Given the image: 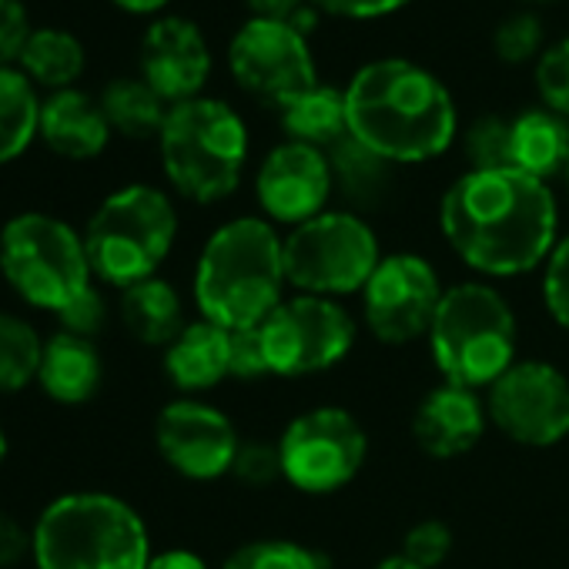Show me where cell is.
I'll use <instances>...</instances> for the list:
<instances>
[{"label":"cell","instance_id":"obj_1","mask_svg":"<svg viewBox=\"0 0 569 569\" xmlns=\"http://www.w3.org/2000/svg\"><path fill=\"white\" fill-rule=\"evenodd\" d=\"M439 221L452 251L492 278L532 271L556 248V198L516 168L466 171L442 194Z\"/></svg>","mask_w":569,"mask_h":569},{"label":"cell","instance_id":"obj_2","mask_svg":"<svg viewBox=\"0 0 569 569\" xmlns=\"http://www.w3.org/2000/svg\"><path fill=\"white\" fill-rule=\"evenodd\" d=\"M349 134L392 164H419L449 151L456 104L449 88L416 61L382 58L346 88Z\"/></svg>","mask_w":569,"mask_h":569},{"label":"cell","instance_id":"obj_3","mask_svg":"<svg viewBox=\"0 0 569 569\" xmlns=\"http://www.w3.org/2000/svg\"><path fill=\"white\" fill-rule=\"evenodd\" d=\"M284 284V241L264 218L221 224L194 264L198 312L228 332L258 329L281 306Z\"/></svg>","mask_w":569,"mask_h":569},{"label":"cell","instance_id":"obj_4","mask_svg":"<svg viewBox=\"0 0 569 569\" xmlns=\"http://www.w3.org/2000/svg\"><path fill=\"white\" fill-rule=\"evenodd\" d=\"M31 529L38 569H148L151 562L144 519L111 492H64Z\"/></svg>","mask_w":569,"mask_h":569},{"label":"cell","instance_id":"obj_5","mask_svg":"<svg viewBox=\"0 0 569 569\" xmlns=\"http://www.w3.org/2000/svg\"><path fill=\"white\" fill-rule=\"evenodd\" d=\"M158 148L171 188L188 201L214 204L241 181L248 161V128L224 101L194 98L168 111Z\"/></svg>","mask_w":569,"mask_h":569},{"label":"cell","instance_id":"obj_6","mask_svg":"<svg viewBox=\"0 0 569 569\" xmlns=\"http://www.w3.org/2000/svg\"><path fill=\"white\" fill-rule=\"evenodd\" d=\"M91 271L111 289L154 278L178 238V211L161 188L128 184L108 194L84 224Z\"/></svg>","mask_w":569,"mask_h":569},{"label":"cell","instance_id":"obj_7","mask_svg":"<svg viewBox=\"0 0 569 569\" xmlns=\"http://www.w3.org/2000/svg\"><path fill=\"white\" fill-rule=\"evenodd\" d=\"M429 346L446 382L476 392L516 366V316L489 284H452L432 319Z\"/></svg>","mask_w":569,"mask_h":569},{"label":"cell","instance_id":"obj_8","mask_svg":"<svg viewBox=\"0 0 569 569\" xmlns=\"http://www.w3.org/2000/svg\"><path fill=\"white\" fill-rule=\"evenodd\" d=\"M0 274L21 302L51 316L94 284L84 234L48 211H21L0 228Z\"/></svg>","mask_w":569,"mask_h":569},{"label":"cell","instance_id":"obj_9","mask_svg":"<svg viewBox=\"0 0 569 569\" xmlns=\"http://www.w3.org/2000/svg\"><path fill=\"white\" fill-rule=\"evenodd\" d=\"M379 261L376 231L352 211H322L284 238V278L302 296H352Z\"/></svg>","mask_w":569,"mask_h":569},{"label":"cell","instance_id":"obj_10","mask_svg":"<svg viewBox=\"0 0 569 569\" xmlns=\"http://www.w3.org/2000/svg\"><path fill=\"white\" fill-rule=\"evenodd\" d=\"M278 456L284 482H292L299 492L326 496L359 476L369 456V439L352 412L319 406L289 422L278 439Z\"/></svg>","mask_w":569,"mask_h":569},{"label":"cell","instance_id":"obj_11","mask_svg":"<svg viewBox=\"0 0 569 569\" xmlns=\"http://www.w3.org/2000/svg\"><path fill=\"white\" fill-rule=\"evenodd\" d=\"M258 329L268 369L284 379H302L339 366L356 342L352 316L326 296H296L281 302Z\"/></svg>","mask_w":569,"mask_h":569},{"label":"cell","instance_id":"obj_12","mask_svg":"<svg viewBox=\"0 0 569 569\" xmlns=\"http://www.w3.org/2000/svg\"><path fill=\"white\" fill-rule=\"evenodd\" d=\"M228 68L241 91L274 108L319 84L309 38L289 21H244L228 44Z\"/></svg>","mask_w":569,"mask_h":569},{"label":"cell","instance_id":"obj_13","mask_svg":"<svg viewBox=\"0 0 569 569\" xmlns=\"http://www.w3.org/2000/svg\"><path fill=\"white\" fill-rule=\"evenodd\" d=\"M492 426L532 449L556 446L569 436V379L549 362H516L489 386Z\"/></svg>","mask_w":569,"mask_h":569},{"label":"cell","instance_id":"obj_14","mask_svg":"<svg viewBox=\"0 0 569 569\" xmlns=\"http://www.w3.org/2000/svg\"><path fill=\"white\" fill-rule=\"evenodd\" d=\"M369 332L386 346H406L429 336L446 289L436 268L419 254H389L362 289Z\"/></svg>","mask_w":569,"mask_h":569},{"label":"cell","instance_id":"obj_15","mask_svg":"<svg viewBox=\"0 0 569 569\" xmlns=\"http://www.w3.org/2000/svg\"><path fill=\"white\" fill-rule=\"evenodd\" d=\"M154 442L161 459L184 479L208 482L231 472L241 439L231 419L198 399H174L158 412Z\"/></svg>","mask_w":569,"mask_h":569},{"label":"cell","instance_id":"obj_16","mask_svg":"<svg viewBox=\"0 0 569 569\" xmlns=\"http://www.w3.org/2000/svg\"><path fill=\"white\" fill-rule=\"evenodd\" d=\"M336 191L329 154L299 141L271 148L258 168L254 194L261 211L281 224H306L319 218Z\"/></svg>","mask_w":569,"mask_h":569},{"label":"cell","instance_id":"obj_17","mask_svg":"<svg viewBox=\"0 0 569 569\" xmlns=\"http://www.w3.org/2000/svg\"><path fill=\"white\" fill-rule=\"evenodd\" d=\"M211 74V51L198 24L161 18L141 41V81H148L171 108L194 101Z\"/></svg>","mask_w":569,"mask_h":569},{"label":"cell","instance_id":"obj_18","mask_svg":"<svg viewBox=\"0 0 569 569\" xmlns=\"http://www.w3.org/2000/svg\"><path fill=\"white\" fill-rule=\"evenodd\" d=\"M486 419L489 409L472 389L446 382L419 402L412 416V436L432 459H456L479 446Z\"/></svg>","mask_w":569,"mask_h":569},{"label":"cell","instance_id":"obj_19","mask_svg":"<svg viewBox=\"0 0 569 569\" xmlns=\"http://www.w3.org/2000/svg\"><path fill=\"white\" fill-rule=\"evenodd\" d=\"M44 144L71 161L98 158L111 141V124L104 118L101 101L88 98L84 91H54L41 104V131Z\"/></svg>","mask_w":569,"mask_h":569},{"label":"cell","instance_id":"obj_20","mask_svg":"<svg viewBox=\"0 0 569 569\" xmlns=\"http://www.w3.org/2000/svg\"><path fill=\"white\" fill-rule=\"evenodd\" d=\"M101 379H104V362L91 339H81L61 329L44 339L38 386L51 402L84 406L98 396Z\"/></svg>","mask_w":569,"mask_h":569},{"label":"cell","instance_id":"obj_21","mask_svg":"<svg viewBox=\"0 0 569 569\" xmlns=\"http://www.w3.org/2000/svg\"><path fill=\"white\" fill-rule=\"evenodd\" d=\"M164 372L181 392H208L231 376V332L198 319L164 349Z\"/></svg>","mask_w":569,"mask_h":569},{"label":"cell","instance_id":"obj_22","mask_svg":"<svg viewBox=\"0 0 569 569\" xmlns=\"http://www.w3.org/2000/svg\"><path fill=\"white\" fill-rule=\"evenodd\" d=\"M509 168L549 181L569 171V118L532 108L509 124Z\"/></svg>","mask_w":569,"mask_h":569},{"label":"cell","instance_id":"obj_23","mask_svg":"<svg viewBox=\"0 0 569 569\" xmlns=\"http://www.w3.org/2000/svg\"><path fill=\"white\" fill-rule=\"evenodd\" d=\"M121 322L141 346H171L184 322V306L174 284L164 278H144L121 292Z\"/></svg>","mask_w":569,"mask_h":569},{"label":"cell","instance_id":"obj_24","mask_svg":"<svg viewBox=\"0 0 569 569\" xmlns=\"http://www.w3.org/2000/svg\"><path fill=\"white\" fill-rule=\"evenodd\" d=\"M281 128L289 141L329 151L349 134V108H346V91L332 84H316L292 98L289 104L278 108Z\"/></svg>","mask_w":569,"mask_h":569},{"label":"cell","instance_id":"obj_25","mask_svg":"<svg viewBox=\"0 0 569 569\" xmlns=\"http://www.w3.org/2000/svg\"><path fill=\"white\" fill-rule=\"evenodd\" d=\"M326 154L332 164L336 191L352 208H379L386 201L392 188V161H386L382 154H376L369 144H362L352 134H346Z\"/></svg>","mask_w":569,"mask_h":569},{"label":"cell","instance_id":"obj_26","mask_svg":"<svg viewBox=\"0 0 569 569\" xmlns=\"http://www.w3.org/2000/svg\"><path fill=\"white\" fill-rule=\"evenodd\" d=\"M101 108H104L111 131L134 138V141L158 138L171 111V104L148 81H134V78L111 81L101 94Z\"/></svg>","mask_w":569,"mask_h":569},{"label":"cell","instance_id":"obj_27","mask_svg":"<svg viewBox=\"0 0 569 569\" xmlns=\"http://www.w3.org/2000/svg\"><path fill=\"white\" fill-rule=\"evenodd\" d=\"M41 131V101L24 71L0 68V164L21 158Z\"/></svg>","mask_w":569,"mask_h":569},{"label":"cell","instance_id":"obj_28","mask_svg":"<svg viewBox=\"0 0 569 569\" xmlns=\"http://www.w3.org/2000/svg\"><path fill=\"white\" fill-rule=\"evenodd\" d=\"M21 68L31 84L68 91L84 71V48L68 31L41 28V31H31V38L21 51Z\"/></svg>","mask_w":569,"mask_h":569},{"label":"cell","instance_id":"obj_29","mask_svg":"<svg viewBox=\"0 0 569 569\" xmlns=\"http://www.w3.org/2000/svg\"><path fill=\"white\" fill-rule=\"evenodd\" d=\"M44 339L41 332L11 312H0V396H11L38 382Z\"/></svg>","mask_w":569,"mask_h":569},{"label":"cell","instance_id":"obj_30","mask_svg":"<svg viewBox=\"0 0 569 569\" xmlns=\"http://www.w3.org/2000/svg\"><path fill=\"white\" fill-rule=\"evenodd\" d=\"M221 569H329V559L292 539H254L238 546Z\"/></svg>","mask_w":569,"mask_h":569},{"label":"cell","instance_id":"obj_31","mask_svg":"<svg viewBox=\"0 0 569 569\" xmlns=\"http://www.w3.org/2000/svg\"><path fill=\"white\" fill-rule=\"evenodd\" d=\"M509 124L499 114H486L472 121L466 131V158L472 171H499L509 168Z\"/></svg>","mask_w":569,"mask_h":569},{"label":"cell","instance_id":"obj_32","mask_svg":"<svg viewBox=\"0 0 569 569\" xmlns=\"http://www.w3.org/2000/svg\"><path fill=\"white\" fill-rule=\"evenodd\" d=\"M539 48H542V21L532 11L509 14L492 34V51L506 64H526L539 54Z\"/></svg>","mask_w":569,"mask_h":569},{"label":"cell","instance_id":"obj_33","mask_svg":"<svg viewBox=\"0 0 569 569\" xmlns=\"http://www.w3.org/2000/svg\"><path fill=\"white\" fill-rule=\"evenodd\" d=\"M536 91L542 104L562 118H569V38L556 41L539 54L536 64Z\"/></svg>","mask_w":569,"mask_h":569},{"label":"cell","instance_id":"obj_34","mask_svg":"<svg viewBox=\"0 0 569 569\" xmlns=\"http://www.w3.org/2000/svg\"><path fill=\"white\" fill-rule=\"evenodd\" d=\"M452 552V532L439 519H422L416 522L406 539H402V556H409L422 569H436L449 559Z\"/></svg>","mask_w":569,"mask_h":569},{"label":"cell","instance_id":"obj_35","mask_svg":"<svg viewBox=\"0 0 569 569\" xmlns=\"http://www.w3.org/2000/svg\"><path fill=\"white\" fill-rule=\"evenodd\" d=\"M58 326L61 332H71V336H81V339H98L108 326V299L98 284H91L88 292H81L68 309H61L58 316Z\"/></svg>","mask_w":569,"mask_h":569},{"label":"cell","instance_id":"obj_36","mask_svg":"<svg viewBox=\"0 0 569 569\" xmlns=\"http://www.w3.org/2000/svg\"><path fill=\"white\" fill-rule=\"evenodd\" d=\"M231 476L238 482L251 486V489H264V486L284 479L278 446H268V442H241V449L234 456V466H231Z\"/></svg>","mask_w":569,"mask_h":569},{"label":"cell","instance_id":"obj_37","mask_svg":"<svg viewBox=\"0 0 569 569\" xmlns=\"http://www.w3.org/2000/svg\"><path fill=\"white\" fill-rule=\"evenodd\" d=\"M542 296H546L549 316L562 329H569V234L562 241H556V248H552V254L546 261Z\"/></svg>","mask_w":569,"mask_h":569},{"label":"cell","instance_id":"obj_38","mask_svg":"<svg viewBox=\"0 0 569 569\" xmlns=\"http://www.w3.org/2000/svg\"><path fill=\"white\" fill-rule=\"evenodd\" d=\"M268 356L261 342V329H238L231 332V376L241 382H254L268 376Z\"/></svg>","mask_w":569,"mask_h":569},{"label":"cell","instance_id":"obj_39","mask_svg":"<svg viewBox=\"0 0 569 569\" xmlns=\"http://www.w3.org/2000/svg\"><path fill=\"white\" fill-rule=\"evenodd\" d=\"M28 38V8L21 0H0V68H11V61H21Z\"/></svg>","mask_w":569,"mask_h":569},{"label":"cell","instance_id":"obj_40","mask_svg":"<svg viewBox=\"0 0 569 569\" xmlns=\"http://www.w3.org/2000/svg\"><path fill=\"white\" fill-rule=\"evenodd\" d=\"M28 556H34V529L0 512V569H14Z\"/></svg>","mask_w":569,"mask_h":569},{"label":"cell","instance_id":"obj_41","mask_svg":"<svg viewBox=\"0 0 569 569\" xmlns=\"http://www.w3.org/2000/svg\"><path fill=\"white\" fill-rule=\"evenodd\" d=\"M312 4L332 18H352V21H372V18H386L396 14L399 8H406L409 0H312Z\"/></svg>","mask_w":569,"mask_h":569},{"label":"cell","instance_id":"obj_42","mask_svg":"<svg viewBox=\"0 0 569 569\" xmlns=\"http://www.w3.org/2000/svg\"><path fill=\"white\" fill-rule=\"evenodd\" d=\"M254 18H268V21H292L299 11H306L312 0H244Z\"/></svg>","mask_w":569,"mask_h":569},{"label":"cell","instance_id":"obj_43","mask_svg":"<svg viewBox=\"0 0 569 569\" xmlns=\"http://www.w3.org/2000/svg\"><path fill=\"white\" fill-rule=\"evenodd\" d=\"M148 569H208L204 559L191 549H164L158 556H151Z\"/></svg>","mask_w":569,"mask_h":569},{"label":"cell","instance_id":"obj_44","mask_svg":"<svg viewBox=\"0 0 569 569\" xmlns=\"http://www.w3.org/2000/svg\"><path fill=\"white\" fill-rule=\"evenodd\" d=\"M114 4L131 11V14H154L168 4V0H114Z\"/></svg>","mask_w":569,"mask_h":569},{"label":"cell","instance_id":"obj_45","mask_svg":"<svg viewBox=\"0 0 569 569\" xmlns=\"http://www.w3.org/2000/svg\"><path fill=\"white\" fill-rule=\"evenodd\" d=\"M376 569H422V566H416L409 556H402V552H396V556H386Z\"/></svg>","mask_w":569,"mask_h":569},{"label":"cell","instance_id":"obj_46","mask_svg":"<svg viewBox=\"0 0 569 569\" xmlns=\"http://www.w3.org/2000/svg\"><path fill=\"white\" fill-rule=\"evenodd\" d=\"M8 452H11V442H8V432L0 429V466L8 462Z\"/></svg>","mask_w":569,"mask_h":569},{"label":"cell","instance_id":"obj_47","mask_svg":"<svg viewBox=\"0 0 569 569\" xmlns=\"http://www.w3.org/2000/svg\"><path fill=\"white\" fill-rule=\"evenodd\" d=\"M529 4H546V0H529Z\"/></svg>","mask_w":569,"mask_h":569},{"label":"cell","instance_id":"obj_48","mask_svg":"<svg viewBox=\"0 0 569 569\" xmlns=\"http://www.w3.org/2000/svg\"><path fill=\"white\" fill-rule=\"evenodd\" d=\"M566 174H569V171H566Z\"/></svg>","mask_w":569,"mask_h":569}]
</instances>
